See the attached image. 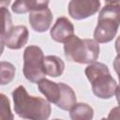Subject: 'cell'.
Masks as SVG:
<instances>
[{"instance_id":"6da1fadb","label":"cell","mask_w":120,"mask_h":120,"mask_svg":"<svg viewBox=\"0 0 120 120\" xmlns=\"http://www.w3.org/2000/svg\"><path fill=\"white\" fill-rule=\"evenodd\" d=\"M16 114L26 120H47L52 112L50 102L39 97L30 96L24 86L19 85L12 92Z\"/></svg>"},{"instance_id":"7a4b0ae2","label":"cell","mask_w":120,"mask_h":120,"mask_svg":"<svg viewBox=\"0 0 120 120\" xmlns=\"http://www.w3.org/2000/svg\"><path fill=\"white\" fill-rule=\"evenodd\" d=\"M120 23V4L107 2L101 8L98 24L94 31V40L98 43L112 41L117 34Z\"/></svg>"},{"instance_id":"3957f363","label":"cell","mask_w":120,"mask_h":120,"mask_svg":"<svg viewBox=\"0 0 120 120\" xmlns=\"http://www.w3.org/2000/svg\"><path fill=\"white\" fill-rule=\"evenodd\" d=\"M65 56L68 60L79 64L95 63L99 55V45L94 39H81L72 35L64 42Z\"/></svg>"},{"instance_id":"277c9868","label":"cell","mask_w":120,"mask_h":120,"mask_svg":"<svg viewBox=\"0 0 120 120\" xmlns=\"http://www.w3.org/2000/svg\"><path fill=\"white\" fill-rule=\"evenodd\" d=\"M43 59L44 53L38 46L30 45L24 49L22 71L25 79L30 82L38 83L44 79Z\"/></svg>"},{"instance_id":"5b68a950","label":"cell","mask_w":120,"mask_h":120,"mask_svg":"<svg viewBox=\"0 0 120 120\" xmlns=\"http://www.w3.org/2000/svg\"><path fill=\"white\" fill-rule=\"evenodd\" d=\"M92 91L99 98L108 99L115 96L118 92V84L112 77L110 71L100 74L91 82Z\"/></svg>"},{"instance_id":"8992f818","label":"cell","mask_w":120,"mask_h":120,"mask_svg":"<svg viewBox=\"0 0 120 120\" xmlns=\"http://www.w3.org/2000/svg\"><path fill=\"white\" fill-rule=\"evenodd\" d=\"M99 8L98 0H72L68 3V14L74 20H83L96 14Z\"/></svg>"},{"instance_id":"52a82bcc","label":"cell","mask_w":120,"mask_h":120,"mask_svg":"<svg viewBox=\"0 0 120 120\" xmlns=\"http://www.w3.org/2000/svg\"><path fill=\"white\" fill-rule=\"evenodd\" d=\"M52 13L47 7L31 11L29 13L28 20L33 30L38 33H42L50 28L52 22Z\"/></svg>"},{"instance_id":"ba28073f","label":"cell","mask_w":120,"mask_h":120,"mask_svg":"<svg viewBox=\"0 0 120 120\" xmlns=\"http://www.w3.org/2000/svg\"><path fill=\"white\" fill-rule=\"evenodd\" d=\"M29 32L26 26L17 25L13 26L11 31L3 38L5 46L11 50H19L22 48L28 41Z\"/></svg>"},{"instance_id":"9c48e42d","label":"cell","mask_w":120,"mask_h":120,"mask_svg":"<svg viewBox=\"0 0 120 120\" xmlns=\"http://www.w3.org/2000/svg\"><path fill=\"white\" fill-rule=\"evenodd\" d=\"M50 35L54 41L64 43L69 37L74 35V26L68 18L60 17L52 27Z\"/></svg>"},{"instance_id":"30bf717a","label":"cell","mask_w":120,"mask_h":120,"mask_svg":"<svg viewBox=\"0 0 120 120\" xmlns=\"http://www.w3.org/2000/svg\"><path fill=\"white\" fill-rule=\"evenodd\" d=\"M65 69L64 61L56 55H47L43 59V71L45 75L51 77H59Z\"/></svg>"},{"instance_id":"8fae6325","label":"cell","mask_w":120,"mask_h":120,"mask_svg":"<svg viewBox=\"0 0 120 120\" xmlns=\"http://www.w3.org/2000/svg\"><path fill=\"white\" fill-rule=\"evenodd\" d=\"M59 86L60 95L55 105L64 111H69L76 104V94L73 89L66 83L59 82Z\"/></svg>"},{"instance_id":"7c38bea8","label":"cell","mask_w":120,"mask_h":120,"mask_svg":"<svg viewBox=\"0 0 120 120\" xmlns=\"http://www.w3.org/2000/svg\"><path fill=\"white\" fill-rule=\"evenodd\" d=\"M38 90L46 98V100L51 103H56L60 95L59 83L52 82L48 79H42L38 82Z\"/></svg>"},{"instance_id":"4fadbf2b","label":"cell","mask_w":120,"mask_h":120,"mask_svg":"<svg viewBox=\"0 0 120 120\" xmlns=\"http://www.w3.org/2000/svg\"><path fill=\"white\" fill-rule=\"evenodd\" d=\"M49 5V1H33V0H21L15 1L12 4L11 9L13 12L17 14L31 12L33 10L47 8Z\"/></svg>"},{"instance_id":"5bb4252c","label":"cell","mask_w":120,"mask_h":120,"mask_svg":"<svg viewBox=\"0 0 120 120\" xmlns=\"http://www.w3.org/2000/svg\"><path fill=\"white\" fill-rule=\"evenodd\" d=\"M71 120H92L94 117V110L87 103H76L69 110Z\"/></svg>"},{"instance_id":"9a60e30c","label":"cell","mask_w":120,"mask_h":120,"mask_svg":"<svg viewBox=\"0 0 120 120\" xmlns=\"http://www.w3.org/2000/svg\"><path fill=\"white\" fill-rule=\"evenodd\" d=\"M13 28L12 19L7 7H0V37L4 38Z\"/></svg>"},{"instance_id":"2e32d148","label":"cell","mask_w":120,"mask_h":120,"mask_svg":"<svg viewBox=\"0 0 120 120\" xmlns=\"http://www.w3.org/2000/svg\"><path fill=\"white\" fill-rule=\"evenodd\" d=\"M15 67L7 61L0 62V85H6L11 82L15 77Z\"/></svg>"},{"instance_id":"e0dca14e","label":"cell","mask_w":120,"mask_h":120,"mask_svg":"<svg viewBox=\"0 0 120 120\" xmlns=\"http://www.w3.org/2000/svg\"><path fill=\"white\" fill-rule=\"evenodd\" d=\"M0 120H14L9 99L2 93H0Z\"/></svg>"},{"instance_id":"ac0fdd59","label":"cell","mask_w":120,"mask_h":120,"mask_svg":"<svg viewBox=\"0 0 120 120\" xmlns=\"http://www.w3.org/2000/svg\"><path fill=\"white\" fill-rule=\"evenodd\" d=\"M107 120H119V107L118 106L111 110Z\"/></svg>"},{"instance_id":"d6986e66","label":"cell","mask_w":120,"mask_h":120,"mask_svg":"<svg viewBox=\"0 0 120 120\" xmlns=\"http://www.w3.org/2000/svg\"><path fill=\"white\" fill-rule=\"evenodd\" d=\"M4 47H5L4 40H3V38L0 37V56L2 55V53H3V52H4Z\"/></svg>"},{"instance_id":"ffe728a7","label":"cell","mask_w":120,"mask_h":120,"mask_svg":"<svg viewBox=\"0 0 120 120\" xmlns=\"http://www.w3.org/2000/svg\"><path fill=\"white\" fill-rule=\"evenodd\" d=\"M9 3H10V1H0V7H3V6L8 7Z\"/></svg>"},{"instance_id":"44dd1931","label":"cell","mask_w":120,"mask_h":120,"mask_svg":"<svg viewBox=\"0 0 120 120\" xmlns=\"http://www.w3.org/2000/svg\"><path fill=\"white\" fill-rule=\"evenodd\" d=\"M52 120H62V119H52Z\"/></svg>"},{"instance_id":"7402d4cb","label":"cell","mask_w":120,"mask_h":120,"mask_svg":"<svg viewBox=\"0 0 120 120\" xmlns=\"http://www.w3.org/2000/svg\"><path fill=\"white\" fill-rule=\"evenodd\" d=\"M101 120H107V119H105V118H102V119H101Z\"/></svg>"}]
</instances>
